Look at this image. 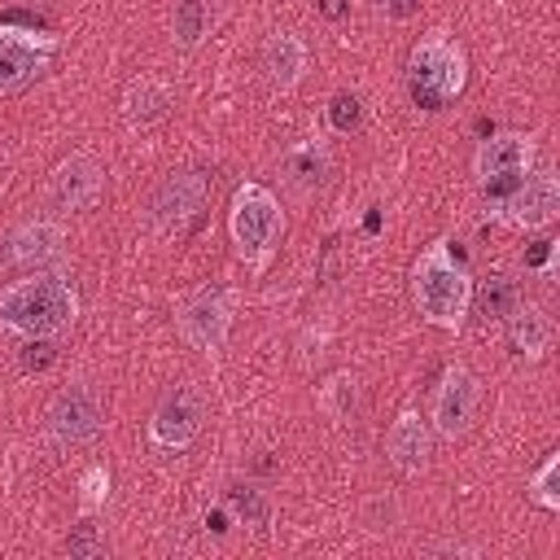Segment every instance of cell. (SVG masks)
Returning <instances> with one entry per match:
<instances>
[{"label":"cell","mask_w":560,"mask_h":560,"mask_svg":"<svg viewBox=\"0 0 560 560\" xmlns=\"http://www.w3.org/2000/svg\"><path fill=\"white\" fill-rule=\"evenodd\" d=\"M201 420H206V402L192 385H175L149 416V446L153 451H166V455H179L197 442L201 433Z\"/></svg>","instance_id":"cell-12"},{"label":"cell","mask_w":560,"mask_h":560,"mask_svg":"<svg viewBox=\"0 0 560 560\" xmlns=\"http://www.w3.org/2000/svg\"><path fill=\"white\" fill-rule=\"evenodd\" d=\"M101 188H105V166H101V158L88 153V149H74L70 158H61V162L48 171V179H44V201H48L52 210H61V214H74V210L96 206Z\"/></svg>","instance_id":"cell-10"},{"label":"cell","mask_w":560,"mask_h":560,"mask_svg":"<svg viewBox=\"0 0 560 560\" xmlns=\"http://www.w3.org/2000/svg\"><path fill=\"white\" fill-rule=\"evenodd\" d=\"M534 162H538V140L529 131H494V136H486L477 144V153H472V179H477L486 206L508 197L534 171Z\"/></svg>","instance_id":"cell-6"},{"label":"cell","mask_w":560,"mask_h":560,"mask_svg":"<svg viewBox=\"0 0 560 560\" xmlns=\"http://www.w3.org/2000/svg\"><path fill=\"white\" fill-rule=\"evenodd\" d=\"M57 48H61V39L52 31L0 22V96H13L22 88H31L48 70Z\"/></svg>","instance_id":"cell-8"},{"label":"cell","mask_w":560,"mask_h":560,"mask_svg":"<svg viewBox=\"0 0 560 560\" xmlns=\"http://www.w3.org/2000/svg\"><path fill=\"white\" fill-rule=\"evenodd\" d=\"M328 171H332V153H328L324 136H306L284 153V175L298 192H315L328 179Z\"/></svg>","instance_id":"cell-19"},{"label":"cell","mask_w":560,"mask_h":560,"mask_svg":"<svg viewBox=\"0 0 560 560\" xmlns=\"http://www.w3.org/2000/svg\"><path fill=\"white\" fill-rule=\"evenodd\" d=\"M232 512H236V521H245V525H267L271 503H267L258 490H245V494L232 499Z\"/></svg>","instance_id":"cell-25"},{"label":"cell","mask_w":560,"mask_h":560,"mask_svg":"<svg viewBox=\"0 0 560 560\" xmlns=\"http://www.w3.org/2000/svg\"><path fill=\"white\" fill-rule=\"evenodd\" d=\"M503 328H508V346H512L521 359H529V363H538V359L551 350V337H556L551 315H547L538 302H529V298H521V302L512 306V315L503 319Z\"/></svg>","instance_id":"cell-18"},{"label":"cell","mask_w":560,"mask_h":560,"mask_svg":"<svg viewBox=\"0 0 560 560\" xmlns=\"http://www.w3.org/2000/svg\"><path fill=\"white\" fill-rule=\"evenodd\" d=\"M228 236H232V249L245 262V271L262 276L271 267L280 241H284V206H280V197L258 179L236 184L232 206H228Z\"/></svg>","instance_id":"cell-3"},{"label":"cell","mask_w":560,"mask_h":560,"mask_svg":"<svg viewBox=\"0 0 560 560\" xmlns=\"http://www.w3.org/2000/svg\"><path fill=\"white\" fill-rule=\"evenodd\" d=\"M210 201V175L206 171H175L158 184L153 201H149V219L162 236H179Z\"/></svg>","instance_id":"cell-11"},{"label":"cell","mask_w":560,"mask_h":560,"mask_svg":"<svg viewBox=\"0 0 560 560\" xmlns=\"http://www.w3.org/2000/svg\"><path fill=\"white\" fill-rule=\"evenodd\" d=\"M109 503V468L105 464H88L79 472V508L83 512H101Z\"/></svg>","instance_id":"cell-24"},{"label":"cell","mask_w":560,"mask_h":560,"mask_svg":"<svg viewBox=\"0 0 560 560\" xmlns=\"http://www.w3.org/2000/svg\"><path fill=\"white\" fill-rule=\"evenodd\" d=\"M490 219L508 223V228H521V232H542L556 223L560 214V175L547 166V162H534V171L499 201L486 206Z\"/></svg>","instance_id":"cell-7"},{"label":"cell","mask_w":560,"mask_h":560,"mask_svg":"<svg viewBox=\"0 0 560 560\" xmlns=\"http://www.w3.org/2000/svg\"><path fill=\"white\" fill-rule=\"evenodd\" d=\"M105 429V407L96 398L92 385H70L61 389L48 411H44V433L57 442V446H83L92 442L96 433Z\"/></svg>","instance_id":"cell-13"},{"label":"cell","mask_w":560,"mask_h":560,"mask_svg":"<svg viewBox=\"0 0 560 560\" xmlns=\"http://www.w3.org/2000/svg\"><path fill=\"white\" fill-rule=\"evenodd\" d=\"M525 494H529L534 508H542V512H560V451H551V455L529 472Z\"/></svg>","instance_id":"cell-22"},{"label":"cell","mask_w":560,"mask_h":560,"mask_svg":"<svg viewBox=\"0 0 560 560\" xmlns=\"http://www.w3.org/2000/svg\"><path fill=\"white\" fill-rule=\"evenodd\" d=\"M171 105H175V88H171V79L144 70V74H136V79L122 88L118 114H122V122H127L131 131H149V127H158V122L171 114Z\"/></svg>","instance_id":"cell-16"},{"label":"cell","mask_w":560,"mask_h":560,"mask_svg":"<svg viewBox=\"0 0 560 560\" xmlns=\"http://www.w3.org/2000/svg\"><path fill=\"white\" fill-rule=\"evenodd\" d=\"M481 407V381L472 376V368L464 363H446L438 385H433V402H429V429L446 442L464 438L468 424L477 420Z\"/></svg>","instance_id":"cell-9"},{"label":"cell","mask_w":560,"mask_h":560,"mask_svg":"<svg viewBox=\"0 0 560 560\" xmlns=\"http://www.w3.org/2000/svg\"><path fill=\"white\" fill-rule=\"evenodd\" d=\"M468 83V52L455 35L429 31L407 52V92L420 109H446Z\"/></svg>","instance_id":"cell-4"},{"label":"cell","mask_w":560,"mask_h":560,"mask_svg":"<svg viewBox=\"0 0 560 560\" xmlns=\"http://www.w3.org/2000/svg\"><path fill=\"white\" fill-rule=\"evenodd\" d=\"M354 398H359V381L350 372H332L324 385H319V407L332 416V420H346L354 411Z\"/></svg>","instance_id":"cell-23"},{"label":"cell","mask_w":560,"mask_h":560,"mask_svg":"<svg viewBox=\"0 0 560 560\" xmlns=\"http://www.w3.org/2000/svg\"><path fill=\"white\" fill-rule=\"evenodd\" d=\"M236 306H241V293L232 284H206L197 293H188L179 306H175V328L179 337L206 354V359H219L228 337H232V324H236Z\"/></svg>","instance_id":"cell-5"},{"label":"cell","mask_w":560,"mask_h":560,"mask_svg":"<svg viewBox=\"0 0 560 560\" xmlns=\"http://www.w3.org/2000/svg\"><path fill=\"white\" fill-rule=\"evenodd\" d=\"M328 122H332V131H341V136L354 131V127H359V101L346 96V92L332 96V101H328Z\"/></svg>","instance_id":"cell-26"},{"label":"cell","mask_w":560,"mask_h":560,"mask_svg":"<svg viewBox=\"0 0 560 560\" xmlns=\"http://www.w3.org/2000/svg\"><path fill=\"white\" fill-rule=\"evenodd\" d=\"M258 70L267 79V88L276 92H293L306 74V44L293 35V31H276L267 35L262 52H258Z\"/></svg>","instance_id":"cell-17"},{"label":"cell","mask_w":560,"mask_h":560,"mask_svg":"<svg viewBox=\"0 0 560 560\" xmlns=\"http://www.w3.org/2000/svg\"><path fill=\"white\" fill-rule=\"evenodd\" d=\"M79 324V289L66 271H26L0 289V328L22 341H57Z\"/></svg>","instance_id":"cell-1"},{"label":"cell","mask_w":560,"mask_h":560,"mask_svg":"<svg viewBox=\"0 0 560 560\" xmlns=\"http://www.w3.org/2000/svg\"><path fill=\"white\" fill-rule=\"evenodd\" d=\"M210 35V4L206 0H179L171 18V39L179 48H197Z\"/></svg>","instance_id":"cell-21"},{"label":"cell","mask_w":560,"mask_h":560,"mask_svg":"<svg viewBox=\"0 0 560 560\" xmlns=\"http://www.w3.org/2000/svg\"><path fill=\"white\" fill-rule=\"evenodd\" d=\"M472 302H477V315H481L486 324H503V319L512 315V306L521 302V289H516L512 276L494 271V276H486L481 284L472 280Z\"/></svg>","instance_id":"cell-20"},{"label":"cell","mask_w":560,"mask_h":560,"mask_svg":"<svg viewBox=\"0 0 560 560\" xmlns=\"http://www.w3.org/2000/svg\"><path fill=\"white\" fill-rule=\"evenodd\" d=\"M385 455H389V464H394L402 477H420V472L429 468L433 429H429V420H424L416 407L398 411V420L389 424V433H385Z\"/></svg>","instance_id":"cell-15"},{"label":"cell","mask_w":560,"mask_h":560,"mask_svg":"<svg viewBox=\"0 0 560 560\" xmlns=\"http://www.w3.org/2000/svg\"><path fill=\"white\" fill-rule=\"evenodd\" d=\"M9 262L22 271H61L70 258V236L57 219H26L9 232Z\"/></svg>","instance_id":"cell-14"},{"label":"cell","mask_w":560,"mask_h":560,"mask_svg":"<svg viewBox=\"0 0 560 560\" xmlns=\"http://www.w3.org/2000/svg\"><path fill=\"white\" fill-rule=\"evenodd\" d=\"M376 9H381L389 22H402V18H411V13L420 9V0H376Z\"/></svg>","instance_id":"cell-27"},{"label":"cell","mask_w":560,"mask_h":560,"mask_svg":"<svg viewBox=\"0 0 560 560\" xmlns=\"http://www.w3.org/2000/svg\"><path fill=\"white\" fill-rule=\"evenodd\" d=\"M411 306L424 324L459 332L472 311V271L455 254L451 236H433L411 262Z\"/></svg>","instance_id":"cell-2"}]
</instances>
